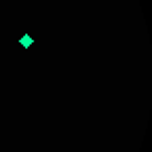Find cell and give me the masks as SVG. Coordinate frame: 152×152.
I'll return each instance as SVG.
<instances>
[{"mask_svg": "<svg viewBox=\"0 0 152 152\" xmlns=\"http://www.w3.org/2000/svg\"><path fill=\"white\" fill-rule=\"evenodd\" d=\"M19 45H21L23 49H30V47L34 45V38H32L30 34H23V36H21V40H19Z\"/></svg>", "mask_w": 152, "mask_h": 152, "instance_id": "obj_1", "label": "cell"}]
</instances>
